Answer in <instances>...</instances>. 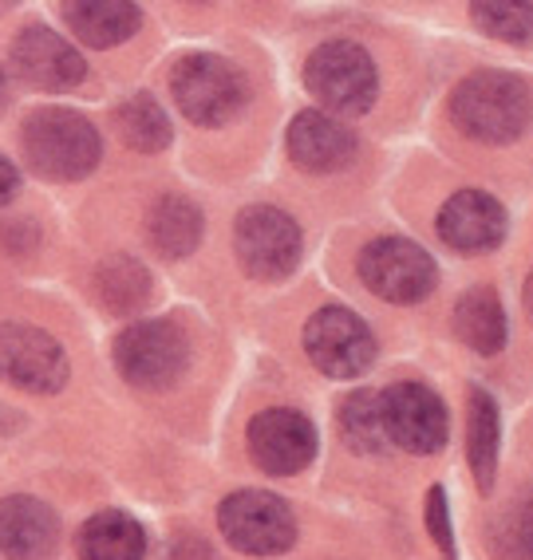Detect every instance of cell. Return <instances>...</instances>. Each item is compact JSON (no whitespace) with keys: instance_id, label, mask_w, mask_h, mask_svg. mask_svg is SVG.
I'll use <instances>...</instances> for the list:
<instances>
[{"instance_id":"cell-1","label":"cell","mask_w":533,"mask_h":560,"mask_svg":"<svg viewBox=\"0 0 533 560\" xmlns=\"http://www.w3.org/2000/svg\"><path fill=\"white\" fill-rule=\"evenodd\" d=\"M28 166L48 182H80L100 166V135L83 115L68 107L32 110L21 127Z\"/></svg>"},{"instance_id":"cell-2","label":"cell","mask_w":533,"mask_h":560,"mask_svg":"<svg viewBox=\"0 0 533 560\" xmlns=\"http://www.w3.org/2000/svg\"><path fill=\"white\" fill-rule=\"evenodd\" d=\"M451 119L478 142H513L530 122V88L510 71H474L454 88Z\"/></svg>"},{"instance_id":"cell-3","label":"cell","mask_w":533,"mask_h":560,"mask_svg":"<svg viewBox=\"0 0 533 560\" xmlns=\"http://www.w3.org/2000/svg\"><path fill=\"white\" fill-rule=\"evenodd\" d=\"M304 88L312 91V100L340 115H363L380 95V71L360 44L328 40L304 63Z\"/></svg>"},{"instance_id":"cell-4","label":"cell","mask_w":533,"mask_h":560,"mask_svg":"<svg viewBox=\"0 0 533 560\" xmlns=\"http://www.w3.org/2000/svg\"><path fill=\"white\" fill-rule=\"evenodd\" d=\"M171 91L178 110L198 127H222L245 107V80L222 56L194 51L174 63Z\"/></svg>"},{"instance_id":"cell-5","label":"cell","mask_w":533,"mask_h":560,"mask_svg":"<svg viewBox=\"0 0 533 560\" xmlns=\"http://www.w3.org/2000/svg\"><path fill=\"white\" fill-rule=\"evenodd\" d=\"M190 348L171 320H142L119 331L115 340V368L131 387L162 390L186 371Z\"/></svg>"},{"instance_id":"cell-6","label":"cell","mask_w":533,"mask_h":560,"mask_svg":"<svg viewBox=\"0 0 533 560\" xmlns=\"http://www.w3.org/2000/svg\"><path fill=\"white\" fill-rule=\"evenodd\" d=\"M218 525L233 549L250 552V557H277V552H289L297 540L292 510L277 493L265 490L230 493L218 510Z\"/></svg>"},{"instance_id":"cell-7","label":"cell","mask_w":533,"mask_h":560,"mask_svg":"<svg viewBox=\"0 0 533 560\" xmlns=\"http://www.w3.org/2000/svg\"><path fill=\"white\" fill-rule=\"evenodd\" d=\"M360 280L387 304H419L422 296H431L439 269H434L431 253L415 241L380 237L372 245H363Z\"/></svg>"},{"instance_id":"cell-8","label":"cell","mask_w":533,"mask_h":560,"mask_svg":"<svg viewBox=\"0 0 533 560\" xmlns=\"http://www.w3.org/2000/svg\"><path fill=\"white\" fill-rule=\"evenodd\" d=\"M233 249L253 280H285L301 260V225L285 210L253 206L233 225Z\"/></svg>"},{"instance_id":"cell-9","label":"cell","mask_w":533,"mask_h":560,"mask_svg":"<svg viewBox=\"0 0 533 560\" xmlns=\"http://www.w3.org/2000/svg\"><path fill=\"white\" fill-rule=\"evenodd\" d=\"M304 355L328 380H356L372 368L375 336L352 308H321L304 324Z\"/></svg>"},{"instance_id":"cell-10","label":"cell","mask_w":533,"mask_h":560,"mask_svg":"<svg viewBox=\"0 0 533 560\" xmlns=\"http://www.w3.org/2000/svg\"><path fill=\"white\" fill-rule=\"evenodd\" d=\"M0 380L36 395H56L68 383V355L44 328L0 324Z\"/></svg>"},{"instance_id":"cell-11","label":"cell","mask_w":533,"mask_h":560,"mask_svg":"<svg viewBox=\"0 0 533 560\" xmlns=\"http://www.w3.org/2000/svg\"><path fill=\"white\" fill-rule=\"evenodd\" d=\"M387 442L407 454H434L447 442V407L422 383H395L380 390Z\"/></svg>"},{"instance_id":"cell-12","label":"cell","mask_w":533,"mask_h":560,"mask_svg":"<svg viewBox=\"0 0 533 560\" xmlns=\"http://www.w3.org/2000/svg\"><path fill=\"white\" fill-rule=\"evenodd\" d=\"M250 454L273 478H289L301 474L312 458H316V427L304 419L301 410L289 407H269L250 422Z\"/></svg>"},{"instance_id":"cell-13","label":"cell","mask_w":533,"mask_h":560,"mask_svg":"<svg viewBox=\"0 0 533 560\" xmlns=\"http://www.w3.org/2000/svg\"><path fill=\"white\" fill-rule=\"evenodd\" d=\"M12 68L24 83L40 91H71L80 88L83 75H88V63L60 32L44 28V24H32L16 36L12 44Z\"/></svg>"},{"instance_id":"cell-14","label":"cell","mask_w":533,"mask_h":560,"mask_svg":"<svg viewBox=\"0 0 533 560\" xmlns=\"http://www.w3.org/2000/svg\"><path fill=\"white\" fill-rule=\"evenodd\" d=\"M434 230L454 253H490L506 237V210L494 194L463 190L439 210Z\"/></svg>"},{"instance_id":"cell-15","label":"cell","mask_w":533,"mask_h":560,"mask_svg":"<svg viewBox=\"0 0 533 560\" xmlns=\"http://www.w3.org/2000/svg\"><path fill=\"white\" fill-rule=\"evenodd\" d=\"M60 545V517L40 498L0 501V552L9 560H48Z\"/></svg>"},{"instance_id":"cell-16","label":"cell","mask_w":533,"mask_h":560,"mask_svg":"<svg viewBox=\"0 0 533 560\" xmlns=\"http://www.w3.org/2000/svg\"><path fill=\"white\" fill-rule=\"evenodd\" d=\"M289 154L304 171L333 174L356 159V135L324 110H304L289 127Z\"/></svg>"},{"instance_id":"cell-17","label":"cell","mask_w":533,"mask_h":560,"mask_svg":"<svg viewBox=\"0 0 533 560\" xmlns=\"http://www.w3.org/2000/svg\"><path fill=\"white\" fill-rule=\"evenodd\" d=\"M63 21L91 48H115L139 32L142 9L123 0H71L63 4Z\"/></svg>"},{"instance_id":"cell-18","label":"cell","mask_w":533,"mask_h":560,"mask_svg":"<svg viewBox=\"0 0 533 560\" xmlns=\"http://www.w3.org/2000/svg\"><path fill=\"white\" fill-rule=\"evenodd\" d=\"M498 446H502V419H498V402L490 390L471 387L466 402V462L478 481V490H494V474H498Z\"/></svg>"},{"instance_id":"cell-19","label":"cell","mask_w":533,"mask_h":560,"mask_svg":"<svg viewBox=\"0 0 533 560\" xmlns=\"http://www.w3.org/2000/svg\"><path fill=\"white\" fill-rule=\"evenodd\" d=\"M76 549H80V560H142L147 557V533L131 513L107 510L83 521Z\"/></svg>"},{"instance_id":"cell-20","label":"cell","mask_w":533,"mask_h":560,"mask_svg":"<svg viewBox=\"0 0 533 560\" xmlns=\"http://www.w3.org/2000/svg\"><path fill=\"white\" fill-rule=\"evenodd\" d=\"M454 331L466 348L498 355L506 348V308L494 289H471L454 304Z\"/></svg>"},{"instance_id":"cell-21","label":"cell","mask_w":533,"mask_h":560,"mask_svg":"<svg viewBox=\"0 0 533 560\" xmlns=\"http://www.w3.org/2000/svg\"><path fill=\"white\" fill-rule=\"evenodd\" d=\"M147 241H151V249L166 260H178V257H186V253H194L201 241L198 206L186 198H162L159 206L147 213Z\"/></svg>"},{"instance_id":"cell-22","label":"cell","mask_w":533,"mask_h":560,"mask_svg":"<svg viewBox=\"0 0 533 560\" xmlns=\"http://www.w3.org/2000/svg\"><path fill=\"white\" fill-rule=\"evenodd\" d=\"M95 289H100V301L107 308L127 316V312H139L151 301V272L142 269L135 257H112L103 260L100 272H95Z\"/></svg>"},{"instance_id":"cell-23","label":"cell","mask_w":533,"mask_h":560,"mask_svg":"<svg viewBox=\"0 0 533 560\" xmlns=\"http://www.w3.org/2000/svg\"><path fill=\"white\" fill-rule=\"evenodd\" d=\"M340 434L356 454H383L392 442L383 431L380 390H356L340 407Z\"/></svg>"},{"instance_id":"cell-24","label":"cell","mask_w":533,"mask_h":560,"mask_svg":"<svg viewBox=\"0 0 533 560\" xmlns=\"http://www.w3.org/2000/svg\"><path fill=\"white\" fill-rule=\"evenodd\" d=\"M115 127L119 135L127 139V147L142 154H154V151H166L171 147V119H166V110L151 100V95H135L127 100L119 110H115Z\"/></svg>"},{"instance_id":"cell-25","label":"cell","mask_w":533,"mask_h":560,"mask_svg":"<svg viewBox=\"0 0 533 560\" xmlns=\"http://www.w3.org/2000/svg\"><path fill=\"white\" fill-rule=\"evenodd\" d=\"M474 24L486 32V36H498V40L510 44H525L530 40V9L525 4H471Z\"/></svg>"},{"instance_id":"cell-26","label":"cell","mask_w":533,"mask_h":560,"mask_svg":"<svg viewBox=\"0 0 533 560\" xmlns=\"http://www.w3.org/2000/svg\"><path fill=\"white\" fill-rule=\"evenodd\" d=\"M427 529L431 540L443 549L447 560H454V533H451V510H447V490L443 486H431L427 493Z\"/></svg>"},{"instance_id":"cell-27","label":"cell","mask_w":533,"mask_h":560,"mask_svg":"<svg viewBox=\"0 0 533 560\" xmlns=\"http://www.w3.org/2000/svg\"><path fill=\"white\" fill-rule=\"evenodd\" d=\"M16 190H21V174L9 159H0V206L16 198Z\"/></svg>"},{"instance_id":"cell-28","label":"cell","mask_w":533,"mask_h":560,"mask_svg":"<svg viewBox=\"0 0 533 560\" xmlns=\"http://www.w3.org/2000/svg\"><path fill=\"white\" fill-rule=\"evenodd\" d=\"M9 100H12V88H9V75L0 71V110L9 107Z\"/></svg>"}]
</instances>
